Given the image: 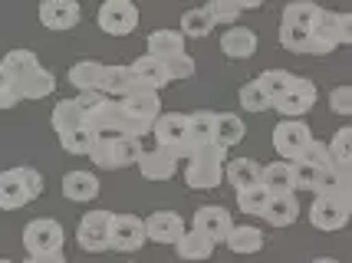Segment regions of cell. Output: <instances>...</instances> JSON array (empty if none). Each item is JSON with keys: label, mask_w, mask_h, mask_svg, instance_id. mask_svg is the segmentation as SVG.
Segmentation results:
<instances>
[{"label": "cell", "mask_w": 352, "mask_h": 263, "mask_svg": "<svg viewBox=\"0 0 352 263\" xmlns=\"http://www.w3.org/2000/svg\"><path fill=\"white\" fill-rule=\"evenodd\" d=\"M228 152L217 145H204V148H191L188 152V168H184V185L191 191H214L224 181V161Z\"/></svg>", "instance_id": "cell-1"}, {"label": "cell", "mask_w": 352, "mask_h": 263, "mask_svg": "<svg viewBox=\"0 0 352 263\" xmlns=\"http://www.w3.org/2000/svg\"><path fill=\"white\" fill-rule=\"evenodd\" d=\"M119 115H122V135L125 139H138L142 135H152L155 119L162 115V99L152 89H142V93L119 99Z\"/></svg>", "instance_id": "cell-2"}, {"label": "cell", "mask_w": 352, "mask_h": 263, "mask_svg": "<svg viewBox=\"0 0 352 263\" xmlns=\"http://www.w3.org/2000/svg\"><path fill=\"white\" fill-rule=\"evenodd\" d=\"M145 148L138 139H125V135H96L89 148V158L96 168L102 171H122L132 168Z\"/></svg>", "instance_id": "cell-3"}, {"label": "cell", "mask_w": 352, "mask_h": 263, "mask_svg": "<svg viewBox=\"0 0 352 263\" xmlns=\"http://www.w3.org/2000/svg\"><path fill=\"white\" fill-rule=\"evenodd\" d=\"M309 36H313V56H329L336 47L352 43V14H336L320 7Z\"/></svg>", "instance_id": "cell-4"}, {"label": "cell", "mask_w": 352, "mask_h": 263, "mask_svg": "<svg viewBox=\"0 0 352 263\" xmlns=\"http://www.w3.org/2000/svg\"><path fill=\"white\" fill-rule=\"evenodd\" d=\"M66 244V231L60 220L53 217H36L23 227V247L27 257H46V253H60Z\"/></svg>", "instance_id": "cell-5"}, {"label": "cell", "mask_w": 352, "mask_h": 263, "mask_svg": "<svg viewBox=\"0 0 352 263\" xmlns=\"http://www.w3.org/2000/svg\"><path fill=\"white\" fill-rule=\"evenodd\" d=\"M152 135L158 148L171 152L175 158H188L191 145H188V115L184 112H162L152 125Z\"/></svg>", "instance_id": "cell-6"}, {"label": "cell", "mask_w": 352, "mask_h": 263, "mask_svg": "<svg viewBox=\"0 0 352 263\" xmlns=\"http://www.w3.org/2000/svg\"><path fill=\"white\" fill-rule=\"evenodd\" d=\"M349 211H352V201L346 198H336V194H316L313 204H309V224L316 231H342L346 220H349Z\"/></svg>", "instance_id": "cell-7"}, {"label": "cell", "mask_w": 352, "mask_h": 263, "mask_svg": "<svg viewBox=\"0 0 352 263\" xmlns=\"http://www.w3.org/2000/svg\"><path fill=\"white\" fill-rule=\"evenodd\" d=\"M309 141H313V128L303 119H283L274 128V148L283 161H300Z\"/></svg>", "instance_id": "cell-8"}, {"label": "cell", "mask_w": 352, "mask_h": 263, "mask_svg": "<svg viewBox=\"0 0 352 263\" xmlns=\"http://www.w3.org/2000/svg\"><path fill=\"white\" fill-rule=\"evenodd\" d=\"M148 244L145 237V220H138L135 214H112L109 224V250H119V253H135Z\"/></svg>", "instance_id": "cell-9"}, {"label": "cell", "mask_w": 352, "mask_h": 263, "mask_svg": "<svg viewBox=\"0 0 352 263\" xmlns=\"http://www.w3.org/2000/svg\"><path fill=\"white\" fill-rule=\"evenodd\" d=\"M109 224H112V211H86L79 217L76 227V244L86 253H106L109 250Z\"/></svg>", "instance_id": "cell-10"}, {"label": "cell", "mask_w": 352, "mask_h": 263, "mask_svg": "<svg viewBox=\"0 0 352 263\" xmlns=\"http://www.w3.org/2000/svg\"><path fill=\"white\" fill-rule=\"evenodd\" d=\"M138 27V7L129 0H106L99 7V30L109 36H129Z\"/></svg>", "instance_id": "cell-11"}, {"label": "cell", "mask_w": 352, "mask_h": 263, "mask_svg": "<svg viewBox=\"0 0 352 263\" xmlns=\"http://www.w3.org/2000/svg\"><path fill=\"white\" fill-rule=\"evenodd\" d=\"M316 95L320 93H316V82H313V79L296 76V82L290 86V93H283L270 108H276L283 119H303L309 108L316 106Z\"/></svg>", "instance_id": "cell-12"}, {"label": "cell", "mask_w": 352, "mask_h": 263, "mask_svg": "<svg viewBox=\"0 0 352 263\" xmlns=\"http://www.w3.org/2000/svg\"><path fill=\"white\" fill-rule=\"evenodd\" d=\"M191 227L204 233L211 244H221V240H224V237L230 233L234 220H230V211H228V207H221V204H204V207H198V211H195Z\"/></svg>", "instance_id": "cell-13"}, {"label": "cell", "mask_w": 352, "mask_h": 263, "mask_svg": "<svg viewBox=\"0 0 352 263\" xmlns=\"http://www.w3.org/2000/svg\"><path fill=\"white\" fill-rule=\"evenodd\" d=\"M188 231L184 227L182 214H175V211H155L148 220H145V237L152 240V244H162V247H175L178 240H182V233Z\"/></svg>", "instance_id": "cell-14"}, {"label": "cell", "mask_w": 352, "mask_h": 263, "mask_svg": "<svg viewBox=\"0 0 352 263\" xmlns=\"http://www.w3.org/2000/svg\"><path fill=\"white\" fill-rule=\"evenodd\" d=\"M79 16H82V10H79V3H73V0H43L40 3V23L53 33L73 30L79 23Z\"/></svg>", "instance_id": "cell-15"}, {"label": "cell", "mask_w": 352, "mask_h": 263, "mask_svg": "<svg viewBox=\"0 0 352 263\" xmlns=\"http://www.w3.org/2000/svg\"><path fill=\"white\" fill-rule=\"evenodd\" d=\"M145 86L135 79V73L129 69V66H106V73H102V86H99V93L112 99V102H119V99H129V95L142 93Z\"/></svg>", "instance_id": "cell-16"}, {"label": "cell", "mask_w": 352, "mask_h": 263, "mask_svg": "<svg viewBox=\"0 0 352 263\" xmlns=\"http://www.w3.org/2000/svg\"><path fill=\"white\" fill-rule=\"evenodd\" d=\"M16 95H20V102L23 99H46V95L56 93V76L46 69L43 62H36L30 73H23V76L14 82Z\"/></svg>", "instance_id": "cell-17"}, {"label": "cell", "mask_w": 352, "mask_h": 263, "mask_svg": "<svg viewBox=\"0 0 352 263\" xmlns=\"http://www.w3.org/2000/svg\"><path fill=\"white\" fill-rule=\"evenodd\" d=\"M135 168L148 181H168V178H175V171H178V158L171 155V152H165V148H152V152H142L138 155Z\"/></svg>", "instance_id": "cell-18"}, {"label": "cell", "mask_w": 352, "mask_h": 263, "mask_svg": "<svg viewBox=\"0 0 352 263\" xmlns=\"http://www.w3.org/2000/svg\"><path fill=\"white\" fill-rule=\"evenodd\" d=\"M221 53L228 60H250L257 53V33L250 27H228L221 33Z\"/></svg>", "instance_id": "cell-19"}, {"label": "cell", "mask_w": 352, "mask_h": 263, "mask_svg": "<svg viewBox=\"0 0 352 263\" xmlns=\"http://www.w3.org/2000/svg\"><path fill=\"white\" fill-rule=\"evenodd\" d=\"M99 178L92 171H66L63 174V194L76 204H89L99 198Z\"/></svg>", "instance_id": "cell-20"}, {"label": "cell", "mask_w": 352, "mask_h": 263, "mask_svg": "<svg viewBox=\"0 0 352 263\" xmlns=\"http://www.w3.org/2000/svg\"><path fill=\"white\" fill-rule=\"evenodd\" d=\"M132 73H135V79L145 86V89H152V93H158V89H165L171 79H168V69H165V62L162 60H155V56H138L132 66H129Z\"/></svg>", "instance_id": "cell-21"}, {"label": "cell", "mask_w": 352, "mask_h": 263, "mask_svg": "<svg viewBox=\"0 0 352 263\" xmlns=\"http://www.w3.org/2000/svg\"><path fill=\"white\" fill-rule=\"evenodd\" d=\"M102 73H106V66L96 60H79L69 66V73H66V82H73L79 93H99V86H102Z\"/></svg>", "instance_id": "cell-22"}, {"label": "cell", "mask_w": 352, "mask_h": 263, "mask_svg": "<svg viewBox=\"0 0 352 263\" xmlns=\"http://www.w3.org/2000/svg\"><path fill=\"white\" fill-rule=\"evenodd\" d=\"M247 135V125L241 115H234V112H221L214 115V145L217 148H234V145H241Z\"/></svg>", "instance_id": "cell-23"}, {"label": "cell", "mask_w": 352, "mask_h": 263, "mask_svg": "<svg viewBox=\"0 0 352 263\" xmlns=\"http://www.w3.org/2000/svg\"><path fill=\"white\" fill-rule=\"evenodd\" d=\"M23 204H30V194L20 181V171H0V211H20Z\"/></svg>", "instance_id": "cell-24"}, {"label": "cell", "mask_w": 352, "mask_h": 263, "mask_svg": "<svg viewBox=\"0 0 352 263\" xmlns=\"http://www.w3.org/2000/svg\"><path fill=\"white\" fill-rule=\"evenodd\" d=\"M261 174H263V165L261 161H254V158H234V161L224 165V178H228L237 191L261 185Z\"/></svg>", "instance_id": "cell-25"}, {"label": "cell", "mask_w": 352, "mask_h": 263, "mask_svg": "<svg viewBox=\"0 0 352 263\" xmlns=\"http://www.w3.org/2000/svg\"><path fill=\"white\" fill-rule=\"evenodd\" d=\"M261 185L270 191V198L293 194V161H270V165H263Z\"/></svg>", "instance_id": "cell-26"}, {"label": "cell", "mask_w": 352, "mask_h": 263, "mask_svg": "<svg viewBox=\"0 0 352 263\" xmlns=\"http://www.w3.org/2000/svg\"><path fill=\"white\" fill-rule=\"evenodd\" d=\"M228 250L234 253H261L263 250V231L261 227H250V224H234L230 233L224 237Z\"/></svg>", "instance_id": "cell-27"}, {"label": "cell", "mask_w": 352, "mask_h": 263, "mask_svg": "<svg viewBox=\"0 0 352 263\" xmlns=\"http://www.w3.org/2000/svg\"><path fill=\"white\" fill-rule=\"evenodd\" d=\"M214 115L217 112H208V108L188 115V145H191V148L214 145Z\"/></svg>", "instance_id": "cell-28"}, {"label": "cell", "mask_w": 352, "mask_h": 263, "mask_svg": "<svg viewBox=\"0 0 352 263\" xmlns=\"http://www.w3.org/2000/svg\"><path fill=\"white\" fill-rule=\"evenodd\" d=\"M175 250H178V257H182V260L201 263V260H208V257L214 253V244H211V240H208L201 231H195V227H191V231L182 233V240L175 244Z\"/></svg>", "instance_id": "cell-29"}, {"label": "cell", "mask_w": 352, "mask_h": 263, "mask_svg": "<svg viewBox=\"0 0 352 263\" xmlns=\"http://www.w3.org/2000/svg\"><path fill=\"white\" fill-rule=\"evenodd\" d=\"M263 217H267V224H270V227H290L293 220L300 217L296 194H276V198H270V204H267Z\"/></svg>", "instance_id": "cell-30"}, {"label": "cell", "mask_w": 352, "mask_h": 263, "mask_svg": "<svg viewBox=\"0 0 352 263\" xmlns=\"http://www.w3.org/2000/svg\"><path fill=\"white\" fill-rule=\"evenodd\" d=\"M148 56L155 60H171V56H178L184 53V36L178 30H155L148 33Z\"/></svg>", "instance_id": "cell-31"}, {"label": "cell", "mask_w": 352, "mask_h": 263, "mask_svg": "<svg viewBox=\"0 0 352 263\" xmlns=\"http://www.w3.org/2000/svg\"><path fill=\"white\" fill-rule=\"evenodd\" d=\"M254 82L261 86V93L267 95V99H270V106H274L283 93H290V86L296 82V73H290V69H263Z\"/></svg>", "instance_id": "cell-32"}, {"label": "cell", "mask_w": 352, "mask_h": 263, "mask_svg": "<svg viewBox=\"0 0 352 263\" xmlns=\"http://www.w3.org/2000/svg\"><path fill=\"white\" fill-rule=\"evenodd\" d=\"M36 62L40 60H36V53H30V49H10V53H3V60H0V76L16 82L23 73H30Z\"/></svg>", "instance_id": "cell-33"}, {"label": "cell", "mask_w": 352, "mask_h": 263, "mask_svg": "<svg viewBox=\"0 0 352 263\" xmlns=\"http://www.w3.org/2000/svg\"><path fill=\"white\" fill-rule=\"evenodd\" d=\"M182 36H195V40H204V36H211L214 33V23H211V16L204 7H195V10H184L182 14Z\"/></svg>", "instance_id": "cell-34"}, {"label": "cell", "mask_w": 352, "mask_h": 263, "mask_svg": "<svg viewBox=\"0 0 352 263\" xmlns=\"http://www.w3.org/2000/svg\"><path fill=\"white\" fill-rule=\"evenodd\" d=\"M50 122H53V132L63 135V132H69V128H76V125H86V119L79 115V108L73 99H60L56 106H53V115H50Z\"/></svg>", "instance_id": "cell-35"}, {"label": "cell", "mask_w": 352, "mask_h": 263, "mask_svg": "<svg viewBox=\"0 0 352 263\" xmlns=\"http://www.w3.org/2000/svg\"><path fill=\"white\" fill-rule=\"evenodd\" d=\"M267 204H270V191L263 185H254V187H244V191H237V207L250 217H263L267 211Z\"/></svg>", "instance_id": "cell-36"}, {"label": "cell", "mask_w": 352, "mask_h": 263, "mask_svg": "<svg viewBox=\"0 0 352 263\" xmlns=\"http://www.w3.org/2000/svg\"><path fill=\"white\" fill-rule=\"evenodd\" d=\"M326 152H329V165H346V168H352V128L349 125H342L336 135H333V141L326 145Z\"/></svg>", "instance_id": "cell-37"}, {"label": "cell", "mask_w": 352, "mask_h": 263, "mask_svg": "<svg viewBox=\"0 0 352 263\" xmlns=\"http://www.w3.org/2000/svg\"><path fill=\"white\" fill-rule=\"evenodd\" d=\"M56 139H60V145L69 152V155H89L96 135L89 132V125H76V128L63 132V135H56Z\"/></svg>", "instance_id": "cell-38"}, {"label": "cell", "mask_w": 352, "mask_h": 263, "mask_svg": "<svg viewBox=\"0 0 352 263\" xmlns=\"http://www.w3.org/2000/svg\"><path fill=\"white\" fill-rule=\"evenodd\" d=\"M320 14V7L316 3H290L287 10H283V27H300V30H313V20Z\"/></svg>", "instance_id": "cell-39"}, {"label": "cell", "mask_w": 352, "mask_h": 263, "mask_svg": "<svg viewBox=\"0 0 352 263\" xmlns=\"http://www.w3.org/2000/svg\"><path fill=\"white\" fill-rule=\"evenodd\" d=\"M204 10H208V16H211L214 27H237L241 3H237V0H211Z\"/></svg>", "instance_id": "cell-40"}, {"label": "cell", "mask_w": 352, "mask_h": 263, "mask_svg": "<svg viewBox=\"0 0 352 263\" xmlns=\"http://www.w3.org/2000/svg\"><path fill=\"white\" fill-rule=\"evenodd\" d=\"M320 178H322V168H313V165H303V161H293V191L320 194Z\"/></svg>", "instance_id": "cell-41"}, {"label": "cell", "mask_w": 352, "mask_h": 263, "mask_svg": "<svg viewBox=\"0 0 352 263\" xmlns=\"http://www.w3.org/2000/svg\"><path fill=\"white\" fill-rule=\"evenodd\" d=\"M237 99H241V106H244L247 112H267V108H270V99L261 93L257 82H244L241 93H237Z\"/></svg>", "instance_id": "cell-42"}, {"label": "cell", "mask_w": 352, "mask_h": 263, "mask_svg": "<svg viewBox=\"0 0 352 263\" xmlns=\"http://www.w3.org/2000/svg\"><path fill=\"white\" fill-rule=\"evenodd\" d=\"M162 62H165V69H168V79H171V82L195 76V60H191L188 53H178V56H171V60H162Z\"/></svg>", "instance_id": "cell-43"}, {"label": "cell", "mask_w": 352, "mask_h": 263, "mask_svg": "<svg viewBox=\"0 0 352 263\" xmlns=\"http://www.w3.org/2000/svg\"><path fill=\"white\" fill-rule=\"evenodd\" d=\"M303 165H313V168H326L329 165V152H326V141H309L307 148H303V155H300Z\"/></svg>", "instance_id": "cell-44"}, {"label": "cell", "mask_w": 352, "mask_h": 263, "mask_svg": "<svg viewBox=\"0 0 352 263\" xmlns=\"http://www.w3.org/2000/svg\"><path fill=\"white\" fill-rule=\"evenodd\" d=\"M20 181H23V187H27V194H30V201H36L40 194H43V174L36 168H27V165H20Z\"/></svg>", "instance_id": "cell-45"}, {"label": "cell", "mask_w": 352, "mask_h": 263, "mask_svg": "<svg viewBox=\"0 0 352 263\" xmlns=\"http://www.w3.org/2000/svg\"><path fill=\"white\" fill-rule=\"evenodd\" d=\"M329 108H333L336 115H352V89L349 86H336V89L329 93Z\"/></svg>", "instance_id": "cell-46"}, {"label": "cell", "mask_w": 352, "mask_h": 263, "mask_svg": "<svg viewBox=\"0 0 352 263\" xmlns=\"http://www.w3.org/2000/svg\"><path fill=\"white\" fill-rule=\"evenodd\" d=\"M14 106H20V95H16L10 79L0 76V108H14Z\"/></svg>", "instance_id": "cell-47"}, {"label": "cell", "mask_w": 352, "mask_h": 263, "mask_svg": "<svg viewBox=\"0 0 352 263\" xmlns=\"http://www.w3.org/2000/svg\"><path fill=\"white\" fill-rule=\"evenodd\" d=\"M23 263H66V253H46V257H27Z\"/></svg>", "instance_id": "cell-48"}, {"label": "cell", "mask_w": 352, "mask_h": 263, "mask_svg": "<svg viewBox=\"0 0 352 263\" xmlns=\"http://www.w3.org/2000/svg\"><path fill=\"white\" fill-rule=\"evenodd\" d=\"M313 263H339V260H336V257H316Z\"/></svg>", "instance_id": "cell-49"}, {"label": "cell", "mask_w": 352, "mask_h": 263, "mask_svg": "<svg viewBox=\"0 0 352 263\" xmlns=\"http://www.w3.org/2000/svg\"><path fill=\"white\" fill-rule=\"evenodd\" d=\"M0 263H14V260H3V257H0Z\"/></svg>", "instance_id": "cell-50"}]
</instances>
